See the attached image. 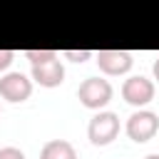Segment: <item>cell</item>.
Here are the masks:
<instances>
[{
    "mask_svg": "<svg viewBox=\"0 0 159 159\" xmlns=\"http://www.w3.org/2000/svg\"><path fill=\"white\" fill-rule=\"evenodd\" d=\"M12 60H15V52L12 50H0V72L7 70L12 65Z\"/></svg>",
    "mask_w": 159,
    "mask_h": 159,
    "instance_id": "obj_12",
    "label": "cell"
},
{
    "mask_svg": "<svg viewBox=\"0 0 159 159\" xmlns=\"http://www.w3.org/2000/svg\"><path fill=\"white\" fill-rule=\"evenodd\" d=\"M32 94V80H27L22 72H7L5 77H0V97L17 104L25 102Z\"/></svg>",
    "mask_w": 159,
    "mask_h": 159,
    "instance_id": "obj_5",
    "label": "cell"
},
{
    "mask_svg": "<svg viewBox=\"0 0 159 159\" xmlns=\"http://www.w3.org/2000/svg\"><path fill=\"white\" fill-rule=\"evenodd\" d=\"M157 129H159V117L149 109H139L127 119V137L137 144L149 142L157 134Z\"/></svg>",
    "mask_w": 159,
    "mask_h": 159,
    "instance_id": "obj_3",
    "label": "cell"
},
{
    "mask_svg": "<svg viewBox=\"0 0 159 159\" xmlns=\"http://www.w3.org/2000/svg\"><path fill=\"white\" fill-rule=\"evenodd\" d=\"M122 97L132 107H144V104H149L154 99V82L147 80V77H142V75H134V77L124 80Z\"/></svg>",
    "mask_w": 159,
    "mask_h": 159,
    "instance_id": "obj_4",
    "label": "cell"
},
{
    "mask_svg": "<svg viewBox=\"0 0 159 159\" xmlns=\"http://www.w3.org/2000/svg\"><path fill=\"white\" fill-rule=\"evenodd\" d=\"M152 72H154V80L159 82V57L154 60V67H152Z\"/></svg>",
    "mask_w": 159,
    "mask_h": 159,
    "instance_id": "obj_13",
    "label": "cell"
},
{
    "mask_svg": "<svg viewBox=\"0 0 159 159\" xmlns=\"http://www.w3.org/2000/svg\"><path fill=\"white\" fill-rule=\"evenodd\" d=\"M119 134V117L114 112H99L89 119V127H87V137L94 147H107L117 139Z\"/></svg>",
    "mask_w": 159,
    "mask_h": 159,
    "instance_id": "obj_1",
    "label": "cell"
},
{
    "mask_svg": "<svg viewBox=\"0 0 159 159\" xmlns=\"http://www.w3.org/2000/svg\"><path fill=\"white\" fill-rule=\"evenodd\" d=\"M144 159H159V154H147Z\"/></svg>",
    "mask_w": 159,
    "mask_h": 159,
    "instance_id": "obj_14",
    "label": "cell"
},
{
    "mask_svg": "<svg viewBox=\"0 0 159 159\" xmlns=\"http://www.w3.org/2000/svg\"><path fill=\"white\" fill-rule=\"evenodd\" d=\"M32 80L40 87H60L65 82V67H62L60 57H52V60L32 65Z\"/></svg>",
    "mask_w": 159,
    "mask_h": 159,
    "instance_id": "obj_7",
    "label": "cell"
},
{
    "mask_svg": "<svg viewBox=\"0 0 159 159\" xmlns=\"http://www.w3.org/2000/svg\"><path fill=\"white\" fill-rule=\"evenodd\" d=\"M132 55L127 50H99L97 52V65L104 75H124L132 70Z\"/></svg>",
    "mask_w": 159,
    "mask_h": 159,
    "instance_id": "obj_6",
    "label": "cell"
},
{
    "mask_svg": "<svg viewBox=\"0 0 159 159\" xmlns=\"http://www.w3.org/2000/svg\"><path fill=\"white\" fill-rule=\"evenodd\" d=\"M0 159H25V154L17 147H2L0 149Z\"/></svg>",
    "mask_w": 159,
    "mask_h": 159,
    "instance_id": "obj_11",
    "label": "cell"
},
{
    "mask_svg": "<svg viewBox=\"0 0 159 159\" xmlns=\"http://www.w3.org/2000/svg\"><path fill=\"white\" fill-rule=\"evenodd\" d=\"M40 159H77V152L67 139H50L40 149Z\"/></svg>",
    "mask_w": 159,
    "mask_h": 159,
    "instance_id": "obj_8",
    "label": "cell"
},
{
    "mask_svg": "<svg viewBox=\"0 0 159 159\" xmlns=\"http://www.w3.org/2000/svg\"><path fill=\"white\" fill-rule=\"evenodd\" d=\"M77 99L87 107V109H102L109 99H112V84L104 77H87L80 89H77Z\"/></svg>",
    "mask_w": 159,
    "mask_h": 159,
    "instance_id": "obj_2",
    "label": "cell"
},
{
    "mask_svg": "<svg viewBox=\"0 0 159 159\" xmlns=\"http://www.w3.org/2000/svg\"><path fill=\"white\" fill-rule=\"evenodd\" d=\"M25 57L30 60V65H37V62H45V60H52V57H60L55 50H27Z\"/></svg>",
    "mask_w": 159,
    "mask_h": 159,
    "instance_id": "obj_9",
    "label": "cell"
},
{
    "mask_svg": "<svg viewBox=\"0 0 159 159\" xmlns=\"http://www.w3.org/2000/svg\"><path fill=\"white\" fill-rule=\"evenodd\" d=\"M67 60H72V62H84V60H89L92 57V52L89 50H65L62 52Z\"/></svg>",
    "mask_w": 159,
    "mask_h": 159,
    "instance_id": "obj_10",
    "label": "cell"
}]
</instances>
